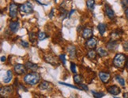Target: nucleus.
I'll return each instance as SVG.
<instances>
[{"instance_id":"nucleus-1","label":"nucleus","mask_w":128,"mask_h":98,"mask_svg":"<svg viewBox=\"0 0 128 98\" xmlns=\"http://www.w3.org/2000/svg\"><path fill=\"white\" fill-rule=\"evenodd\" d=\"M40 80V75L37 72H33L27 74L24 77V82L26 84H29L30 86H35Z\"/></svg>"},{"instance_id":"nucleus-2","label":"nucleus","mask_w":128,"mask_h":98,"mask_svg":"<svg viewBox=\"0 0 128 98\" xmlns=\"http://www.w3.org/2000/svg\"><path fill=\"white\" fill-rule=\"evenodd\" d=\"M127 63L126 56L123 53H118L113 59V64L117 68H123Z\"/></svg>"},{"instance_id":"nucleus-3","label":"nucleus","mask_w":128,"mask_h":98,"mask_svg":"<svg viewBox=\"0 0 128 98\" xmlns=\"http://www.w3.org/2000/svg\"><path fill=\"white\" fill-rule=\"evenodd\" d=\"M20 10L21 12L27 13V14H29V13H33V7L32 6V4L29 2H25L24 4L20 6Z\"/></svg>"},{"instance_id":"nucleus-4","label":"nucleus","mask_w":128,"mask_h":98,"mask_svg":"<svg viewBox=\"0 0 128 98\" xmlns=\"http://www.w3.org/2000/svg\"><path fill=\"white\" fill-rule=\"evenodd\" d=\"M17 11H18V6L17 5V4L12 2L10 5V7H9V13H10V16L12 18L17 17Z\"/></svg>"},{"instance_id":"nucleus-5","label":"nucleus","mask_w":128,"mask_h":98,"mask_svg":"<svg viewBox=\"0 0 128 98\" xmlns=\"http://www.w3.org/2000/svg\"><path fill=\"white\" fill-rule=\"evenodd\" d=\"M13 70L16 74H23L25 73H26V68L25 65L21 64H15L14 67H13Z\"/></svg>"},{"instance_id":"nucleus-6","label":"nucleus","mask_w":128,"mask_h":98,"mask_svg":"<svg viewBox=\"0 0 128 98\" xmlns=\"http://www.w3.org/2000/svg\"><path fill=\"white\" fill-rule=\"evenodd\" d=\"M97 40L95 38H89L87 42H86V43H85V46H87V47L90 49H93L96 48V46H97Z\"/></svg>"},{"instance_id":"nucleus-7","label":"nucleus","mask_w":128,"mask_h":98,"mask_svg":"<svg viewBox=\"0 0 128 98\" xmlns=\"http://www.w3.org/2000/svg\"><path fill=\"white\" fill-rule=\"evenodd\" d=\"M107 90L108 92L110 93V94L113 95V96H116L119 95L121 92V90L117 86H109L107 88Z\"/></svg>"},{"instance_id":"nucleus-8","label":"nucleus","mask_w":128,"mask_h":98,"mask_svg":"<svg viewBox=\"0 0 128 98\" xmlns=\"http://www.w3.org/2000/svg\"><path fill=\"white\" fill-rule=\"evenodd\" d=\"M104 11H105V13H106L107 17L109 18V19L112 20L115 18V13H114L113 10L108 5V4H106L104 6Z\"/></svg>"},{"instance_id":"nucleus-9","label":"nucleus","mask_w":128,"mask_h":98,"mask_svg":"<svg viewBox=\"0 0 128 98\" xmlns=\"http://www.w3.org/2000/svg\"><path fill=\"white\" fill-rule=\"evenodd\" d=\"M118 46H119V43L116 40H114V39H111L110 41L108 42L106 45V47L109 50H116L117 48H118Z\"/></svg>"},{"instance_id":"nucleus-10","label":"nucleus","mask_w":128,"mask_h":98,"mask_svg":"<svg viewBox=\"0 0 128 98\" xmlns=\"http://www.w3.org/2000/svg\"><path fill=\"white\" fill-rule=\"evenodd\" d=\"M99 77L100 79L102 81L103 83H107L108 82V81L110 80V74L108 72H100L99 73Z\"/></svg>"},{"instance_id":"nucleus-11","label":"nucleus","mask_w":128,"mask_h":98,"mask_svg":"<svg viewBox=\"0 0 128 98\" xmlns=\"http://www.w3.org/2000/svg\"><path fill=\"white\" fill-rule=\"evenodd\" d=\"M25 66L27 70H29V71H32V72H36L37 71V69L39 68V66L36 64H33L32 62H26Z\"/></svg>"},{"instance_id":"nucleus-12","label":"nucleus","mask_w":128,"mask_h":98,"mask_svg":"<svg viewBox=\"0 0 128 98\" xmlns=\"http://www.w3.org/2000/svg\"><path fill=\"white\" fill-rule=\"evenodd\" d=\"M10 29L13 33H17L19 29V22L18 21H12L10 23Z\"/></svg>"},{"instance_id":"nucleus-13","label":"nucleus","mask_w":128,"mask_h":98,"mask_svg":"<svg viewBox=\"0 0 128 98\" xmlns=\"http://www.w3.org/2000/svg\"><path fill=\"white\" fill-rule=\"evenodd\" d=\"M93 35V30L90 29V28H88V27H85L84 28L83 31H82V37H83L84 39H89L91 38Z\"/></svg>"},{"instance_id":"nucleus-14","label":"nucleus","mask_w":128,"mask_h":98,"mask_svg":"<svg viewBox=\"0 0 128 98\" xmlns=\"http://www.w3.org/2000/svg\"><path fill=\"white\" fill-rule=\"evenodd\" d=\"M67 52L69 53L70 57L71 59H74L76 58V48L75 46H70L67 47Z\"/></svg>"},{"instance_id":"nucleus-15","label":"nucleus","mask_w":128,"mask_h":98,"mask_svg":"<svg viewBox=\"0 0 128 98\" xmlns=\"http://www.w3.org/2000/svg\"><path fill=\"white\" fill-rule=\"evenodd\" d=\"M13 91V88L12 86H5V87H2L1 88V95L2 96H6V95H8L10 94V93H12Z\"/></svg>"},{"instance_id":"nucleus-16","label":"nucleus","mask_w":128,"mask_h":98,"mask_svg":"<svg viewBox=\"0 0 128 98\" xmlns=\"http://www.w3.org/2000/svg\"><path fill=\"white\" fill-rule=\"evenodd\" d=\"M12 78H13V73L10 70H8L7 72H6V75L3 78V82L4 83H9L12 80Z\"/></svg>"},{"instance_id":"nucleus-17","label":"nucleus","mask_w":128,"mask_h":98,"mask_svg":"<svg viewBox=\"0 0 128 98\" xmlns=\"http://www.w3.org/2000/svg\"><path fill=\"white\" fill-rule=\"evenodd\" d=\"M97 28H98V31L100 32V35H103L104 34V32L106 31V29H107V25L105 24H103V23H100L97 26Z\"/></svg>"},{"instance_id":"nucleus-18","label":"nucleus","mask_w":128,"mask_h":98,"mask_svg":"<svg viewBox=\"0 0 128 98\" xmlns=\"http://www.w3.org/2000/svg\"><path fill=\"white\" fill-rule=\"evenodd\" d=\"M44 60H46L48 63L54 65V66H55V64H58L57 61H56V57H51V56H47V57H44Z\"/></svg>"},{"instance_id":"nucleus-19","label":"nucleus","mask_w":128,"mask_h":98,"mask_svg":"<svg viewBox=\"0 0 128 98\" xmlns=\"http://www.w3.org/2000/svg\"><path fill=\"white\" fill-rule=\"evenodd\" d=\"M97 54L100 56V57H107L108 55V53L107 50H105L103 48H98L97 49Z\"/></svg>"},{"instance_id":"nucleus-20","label":"nucleus","mask_w":128,"mask_h":98,"mask_svg":"<svg viewBox=\"0 0 128 98\" xmlns=\"http://www.w3.org/2000/svg\"><path fill=\"white\" fill-rule=\"evenodd\" d=\"M48 86H49V82H48L47 81H43L39 85V89L40 90H46L48 89Z\"/></svg>"},{"instance_id":"nucleus-21","label":"nucleus","mask_w":128,"mask_h":98,"mask_svg":"<svg viewBox=\"0 0 128 98\" xmlns=\"http://www.w3.org/2000/svg\"><path fill=\"white\" fill-rule=\"evenodd\" d=\"M86 5L89 10H93L94 6H95V0H87Z\"/></svg>"},{"instance_id":"nucleus-22","label":"nucleus","mask_w":128,"mask_h":98,"mask_svg":"<svg viewBox=\"0 0 128 98\" xmlns=\"http://www.w3.org/2000/svg\"><path fill=\"white\" fill-rule=\"evenodd\" d=\"M92 93H93V95L94 96V97H96V98H101L105 94V93H103V92H97L95 90H92Z\"/></svg>"},{"instance_id":"nucleus-23","label":"nucleus","mask_w":128,"mask_h":98,"mask_svg":"<svg viewBox=\"0 0 128 98\" xmlns=\"http://www.w3.org/2000/svg\"><path fill=\"white\" fill-rule=\"evenodd\" d=\"M87 56H88V57H89L90 59H95L96 57H97V53H96L93 49H91L88 52Z\"/></svg>"},{"instance_id":"nucleus-24","label":"nucleus","mask_w":128,"mask_h":98,"mask_svg":"<svg viewBox=\"0 0 128 98\" xmlns=\"http://www.w3.org/2000/svg\"><path fill=\"white\" fill-rule=\"evenodd\" d=\"M116 81L119 83H120L122 86H125V80H124V78H122L120 75H116Z\"/></svg>"},{"instance_id":"nucleus-25","label":"nucleus","mask_w":128,"mask_h":98,"mask_svg":"<svg viewBox=\"0 0 128 98\" xmlns=\"http://www.w3.org/2000/svg\"><path fill=\"white\" fill-rule=\"evenodd\" d=\"M82 80H83V78H82V77L80 75V74H75L74 76V81L77 84L81 83L82 82Z\"/></svg>"},{"instance_id":"nucleus-26","label":"nucleus","mask_w":128,"mask_h":98,"mask_svg":"<svg viewBox=\"0 0 128 98\" xmlns=\"http://www.w3.org/2000/svg\"><path fill=\"white\" fill-rule=\"evenodd\" d=\"M59 84H60V85H63V86H69V87H71V88H74V89H76V90H81V88L77 87L76 86H74V85H70V84H68V83H65V82H59Z\"/></svg>"},{"instance_id":"nucleus-27","label":"nucleus","mask_w":128,"mask_h":98,"mask_svg":"<svg viewBox=\"0 0 128 98\" xmlns=\"http://www.w3.org/2000/svg\"><path fill=\"white\" fill-rule=\"evenodd\" d=\"M38 39L40 41H43L45 39H47V35L44 32H40V33L38 34Z\"/></svg>"},{"instance_id":"nucleus-28","label":"nucleus","mask_w":128,"mask_h":98,"mask_svg":"<svg viewBox=\"0 0 128 98\" xmlns=\"http://www.w3.org/2000/svg\"><path fill=\"white\" fill-rule=\"evenodd\" d=\"M70 70L72 73L77 74V69H76V64L73 62H70Z\"/></svg>"},{"instance_id":"nucleus-29","label":"nucleus","mask_w":128,"mask_h":98,"mask_svg":"<svg viewBox=\"0 0 128 98\" xmlns=\"http://www.w3.org/2000/svg\"><path fill=\"white\" fill-rule=\"evenodd\" d=\"M77 85H79V87L81 88V90H84V91H86L87 92L88 90H89V88H88V86L85 85V84H82L81 82V83H79V84H77Z\"/></svg>"},{"instance_id":"nucleus-30","label":"nucleus","mask_w":128,"mask_h":98,"mask_svg":"<svg viewBox=\"0 0 128 98\" xmlns=\"http://www.w3.org/2000/svg\"><path fill=\"white\" fill-rule=\"evenodd\" d=\"M59 59H60V60L62 61L63 65L66 64V55L65 54H60V55H59Z\"/></svg>"},{"instance_id":"nucleus-31","label":"nucleus","mask_w":128,"mask_h":98,"mask_svg":"<svg viewBox=\"0 0 128 98\" xmlns=\"http://www.w3.org/2000/svg\"><path fill=\"white\" fill-rule=\"evenodd\" d=\"M29 40L32 43H34V41L36 40V35L34 33H29Z\"/></svg>"},{"instance_id":"nucleus-32","label":"nucleus","mask_w":128,"mask_h":98,"mask_svg":"<svg viewBox=\"0 0 128 98\" xmlns=\"http://www.w3.org/2000/svg\"><path fill=\"white\" fill-rule=\"evenodd\" d=\"M20 43H21V45L22 46H24L25 48H28V47H29V43H27V42H25V41L21 40Z\"/></svg>"},{"instance_id":"nucleus-33","label":"nucleus","mask_w":128,"mask_h":98,"mask_svg":"<svg viewBox=\"0 0 128 98\" xmlns=\"http://www.w3.org/2000/svg\"><path fill=\"white\" fill-rule=\"evenodd\" d=\"M121 2L123 7L128 6V0H121Z\"/></svg>"},{"instance_id":"nucleus-34","label":"nucleus","mask_w":128,"mask_h":98,"mask_svg":"<svg viewBox=\"0 0 128 98\" xmlns=\"http://www.w3.org/2000/svg\"><path fill=\"white\" fill-rule=\"evenodd\" d=\"M123 48L125 51H128V42H125V43L123 44Z\"/></svg>"},{"instance_id":"nucleus-35","label":"nucleus","mask_w":128,"mask_h":98,"mask_svg":"<svg viewBox=\"0 0 128 98\" xmlns=\"http://www.w3.org/2000/svg\"><path fill=\"white\" fill-rule=\"evenodd\" d=\"M54 10H55V9H54V8H52V10H51V12H50V13H49V18H51V19L53 17Z\"/></svg>"},{"instance_id":"nucleus-36","label":"nucleus","mask_w":128,"mask_h":98,"mask_svg":"<svg viewBox=\"0 0 128 98\" xmlns=\"http://www.w3.org/2000/svg\"><path fill=\"white\" fill-rule=\"evenodd\" d=\"M125 15H126V17H127V19L128 21V8H127L125 10Z\"/></svg>"},{"instance_id":"nucleus-37","label":"nucleus","mask_w":128,"mask_h":98,"mask_svg":"<svg viewBox=\"0 0 128 98\" xmlns=\"http://www.w3.org/2000/svg\"><path fill=\"white\" fill-rule=\"evenodd\" d=\"M4 61H6V57H1V62H4Z\"/></svg>"},{"instance_id":"nucleus-38","label":"nucleus","mask_w":128,"mask_h":98,"mask_svg":"<svg viewBox=\"0 0 128 98\" xmlns=\"http://www.w3.org/2000/svg\"><path fill=\"white\" fill-rule=\"evenodd\" d=\"M123 97H124V98H128V93H123Z\"/></svg>"},{"instance_id":"nucleus-39","label":"nucleus","mask_w":128,"mask_h":98,"mask_svg":"<svg viewBox=\"0 0 128 98\" xmlns=\"http://www.w3.org/2000/svg\"><path fill=\"white\" fill-rule=\"evenodd\" d=\"M74 11H75V10H71V11L70 12V13H69V16H68V17H71V15H72V13H74Z\"/></svg>"},{"instance_id":"nucleus-40","label":"nucleus","mask_w":128,"mask_h":98,"mask_svg":"<svg viewBox=\"0 0 128 98\" xmlns=\"http://www.w3.org/2000/svg\"><path fill=\"white\" fill-rule=\"evenodd\" d=\"M126 68L127 69V71H128V59H127V63H126Z\"/></svg>"},{"instance_id":"nucleus-41","label":"nucleus","mask_w":128,"mask_h":98,"mask_svg":"<svg viewBox=\"0 0 128 98\" xmlns=\"http://www.w3.org/2000/svg\"><path fill=\"white\" fill-rule=\"evenodd\" d=\"M54 1H55V2H56V1H57V0H54Z\"/></svg>"}]
</instances>
